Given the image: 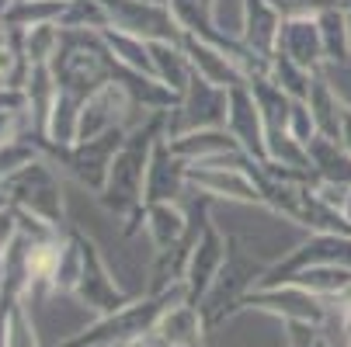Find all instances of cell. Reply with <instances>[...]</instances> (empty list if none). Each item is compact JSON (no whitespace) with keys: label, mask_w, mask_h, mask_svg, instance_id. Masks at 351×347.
I'll use <instances>...</instances> for the list:
<instances>
[{"label":"cell","mask_w":351,"mask_h":347,"mask_svg":"<svg viewBox=\"0 0 351 347\" xmlns=\"http://www.w3.org/2000/svg\"><path fill=\"white\" fill-rule=\"evenodd\" d=\"M164 136V112H149L143 115L125 142L119 146V153L108 167L105 188L97 194V202L105 205L108 216H115L119 222H125V233L139 229L143 219V205H146V167H149V153H154L157 139Z\"/></svg>","instance_id":"obj_1"},{"label":"cell","mask_w":351,"mask_h":347,"mask_svg":"<svg viewBox=\"0 0 351 347\" xmlns=\"http://www.w3.org/2000/svg\"><path fill=\"white\" fill-rule=\"evenodd\" d=\"M174 303H191L188 299V285H174L160 295H132L125 306H119L115 313H105V316H94L90 326H84L80 333H73L63 347H125L139 337H146L154 330V323L160 320V313Z\"/></svg>","instance_id":"obj_2"},{"label":"cell","mask_w":351,"mask_h":347,"mask_svg":"<svg viewBox=\"0 0 351 347\" xmlns=\"http://www.w3.org/2000/svg\"><path fill=\"white\" fill-rule=\"evenodd\" d=\"M53 73L60 90L80 97V101L101 83L115 80V60L108 56L101 31H63L60 53L53 60Z\"/></svg>","instance_id":"obj_3"},{"label":"cell","mask_w":351,"mask_h":347,"mask_svg":"<svg viewBox=\"0 0 351 347\" xmlns=\"http://www.w3.org/2000/svg\"><path fill=\"white\" fill-rule=\"evenodd\" d=\"M188 188L198 191L206 202H230V205H254L265 209V194L254 177V160L247 153H226L206 164H191Z\"/></svg>","instance_id":"obj_4"},{"label":"cell","mask_w":351,"mask_h":347,"mask_svg":"<svg viewBox=\"0 0 351 347\" xmlns=\"http://www.w3.org/2000/svg\"><path fill=\"white\" fill-rule=\"evenodd\" d=\"M261 271H265V264H254V261H250V257L240 250V246H237V240H233L230 257H226L219 278H216L213 288L206 292V299L198 303V309L206 313L209 330H216L219 323H226V320H233V316L240 313V306H243V299H247V292L258 285Z\"/></svg>","instance_id":"obj_5"},{"label":"cell","mask_w":351,"mask_h":347,"mask_svg":"<svg viewBox=\"0 0 351 347\" xmlns=\"http://www.w3.org/2000/svg\"><path fill=\"white\" fill-rule=\"evenodd\" d=\"M233 236H226L219 229V222L213 219L209 209L198 212V226H195V240L188 250V268H184V285H188V299L198 306L206 299V292L213 288V281L219 278L226 257H230Z\"/></svg>","instance_id":"obj_6"},{"label":"cell","mask_w":351,"mask_h":347,"mask_svg":"<svg viewBox=\"0 0 351 347\" xmlns=\"http://www.w3.org/2000/svg\"><path fill=\"white\" fill-rule=\"evenodd\" d=\"M0 188H4V194H11L14 209H21V212L60 229V222H63V184L45 160H32L25 170H18Z\"/></svg>","instance_id":"obj_7"},{"label":"cell","mask_w":351,"mask_h":347,"mask_svg":"<svg viewBox=\"0 0 351 347\" xmlns=\"http://www.w3.org/2000/svg\"><path fill=\"white\" fill-rule=\"evenodd\" d=\"M240 313H265L282 323H324L330 316V306L320 295L292 281H282V285H254L247 292Z\"/></svg>","instance_id":"obj_8"},{"label":"cell","mask_w":351,"mask_h":347,"mask_svg":"<svg viewBox=\"0 0 351 347\" xmlns=\"http://www.w3.org/2000/svg\"><path fill=\"white\" fill-rule=\"evenodd\" d=\"M317 264H344L351 268V233H310L303 243H295L278 261L265 264L258 285H278L289 274L317 268Z\"/></svg>","instance_id":"obj_9"},{"label":"cell","mask_w":351,"mask_h":347,"mask_svg":"<svg viewBox=\"0 0 351 347\" xmlns=\"http://www.w3.org/2000/svg\"><path fill=\"white\" fill-rule=\"evenodd\" d=\"M226 101H230V90H223L202 77H191L188 90L174 101V108L164 112V136L226 125Z\"/></svg>","instance_id":"obj_10"},{"label":"cell","mask_w":351,"mask_h":347,"mask_svg":"<svg viewBox=\"0 0 351 347\" xmlns=\"http://www.w3.org/2000/svg\"><path fill=\"white\" fill-rule=\"evenodd\" d=\"M112 28L139 35L146 42H160V38H181V28L171 14L164 0H101Z\"/></svg>","instance_id":"obj_11"},{"label":"cell","mask_w":351,"mask_h":347,"mask_svg":"<svg viewBox=\"0 0 351 347\" xmlns=\"http://www.w3.org/2000/svg\"><path fill=\"white\" fill-rule=\"evenodd\" d=\"M129 129H112L105 136H94V139H80L73 142L70 150H60V157L66 160V167L73 170V177L97 198L105 188V177H108V167L119 153V146L125 142Z\"/></svg>","instance_id":"obj_12"},{"label":"cell","mask_w":351,"mask_h":347,"mask_svg":"<svg viewBox=\"0 0 351 347\" xmlns=\"http://www.w3.org/2000/svg\"><path fill=\"white\" fill-rule=\"evenodd\" d=\"M80 243H84V274H80V285H77V299L84 303V309H90L94 316H105V313H115L119 306H125L132 295L122 292V285L112 278L101 250H97V243L87 240L80 233Z\"/></svg>","instance_id":"obj_13"},{"label":"cell","mask_w":351,"mask_h":347,"mask_svg":"<svg viewBox=\"0 0 351 347\" xmlns=\"http://www.w3.org/2000/svg\"><path fill=\"white\" fill-rule=\"evenodd\" d=\"M226 132L237 139V146L254 164H265L268 160V153H265V115H261V105H258L254 87H250V83H240V87L230 90V101H226Z\"/></svg>","instance_id":"obj_14"},{"label":"cell","mask_w":351,"mask_h":347,"mask_svg":"<svg viewBox=\"0 0 351 347\" xmlns=\"http://www.w3.org/2000/svg\"><path fill=\"white\" fill-rule=\"evenodd\" d=\"M275 53L299 63L310 73H320L327 70V56H324V38H320V25H317V14H306V18H282V28H278V42H275ZM271 53V56H275Z\"/></svg>","instance_id":"obj_15"},{"label":"cell","mask_w":351,"mask_h":347,"mask_svg":"<svg viewBox=\"0 0 351 347\" xmlns=\"http://www.w3.org/2000/svg\"><path fill=\"white\" fill-rule=\"evenodd\" d=\"M139 229L146 233L149 246H154V254H160V250L178 246L181 240H188V233L195 229V222L181 209V202H146L143 205Z\"/></svg>","instance_id":"obj_16"},{"label":"cell","mask_w":351,"mask_h":347,"mask_svg":"<svg viewBox=\"0 0 351 347\" xmlns=\"http://www.w3.org/2000/svg\"><path fill=\"white\" fill-rule=\"evenodd\" d=\"M149 333L160 340V347H206L209 323L195 303H174L160 313Z\"/></svg>","instance_id":"obj_17"},{"label":"cell","mask_w":351,"mask_h":347,"mask_svg":"<svg viewBox=\"0 0 351 347\" xmlns=\"http://www.w3.org/2000/svg\"><path fill=\"white\" fill-rule=\"evenodd\" d=\"M188 167L171 153L167 136L157 139L154 153H149V167H146V202H178L181 191L188 188Z\"/></svg>","instance_id":"obj_18"},{"label":"cell","mask_w":351,"mask_h":347,"mask_svg":"<svg viewBox=\"0 0 351 347\" xmlns=\"http://www.w3.org/2000/svg\"><path fill=\"white\" fill-rule=\"evenodd\" d=\"M167 146L171 153L191 167V164H206V160H216V157H226V153H243L237 139L226 132V125H216V129H191V132H178V136H167Z\"/></svg>","instance_id":"obj_19"},{"label":"cell","mask_w":351,"mask_h":347,"mask_svg":"<svg viewBox=\"0 0 351 347\" xmlns=\"http://www.w3.org/2000/svg\"><path fill=\"white\" fill-rule=\"evenodd\" d=\"M282 28V14L268 4V0H243V21H240V42L247 49H254L261 56L275 53Z\"/></svg>","instance_id":"obj_20"},{"label":"cell","mask_w":351,"mask_h":347,"mask_svg":"<svg viewBox=\"0 0 351 347\" xmlns=\"http://www.w3.org/2000/svg\"><path fill=\"white\" fill-rule=\"evenodd\" d=\"M149 60H154V77L174 94L181 97L195 77L191 63H188V53L181 38H160V42H149Z\"/></svg>","instance_id":"obj_21"},{"label":"cell","mask_w":351,"mask_h":347,"mask_svg":"<svg viewBox=\"0 0 351 347\" xmlns=\"http://www.w3.org/2000/svg\"><path fill=\"white\" fill-rule=\"evenodd\" d=\"M310 115L317 122V136H327V139H337L341 136V112H344V97L337 90V83L330 80V70H320L313 73V87H310Z\"/></svg>","instance_id":"obj_22"},{"label":"cell","mask_w":351,"mask_h":347,"mask_svg":"<svg viewBox=\"0 0 351 347\" xmlns=\"http://www.w3.org/2000/svg\"><path fill=\"white\" fill-rule=\"evenodd\" d=\"M285 347H348L344 316L330 309L324 323H282Z\"/></svg>","instance_id":"obj_23"},{"label":"cell","mask_w":351,"mask_h":347,"mask_svg":"<svg viewBox=\"0 0 351 347\" xmlns=\"http://www.w3.org/2000/svg\"><path fill=\"white\" fill-rule=\"evenodd\" d=\"M292 222L299 229H306V233H351V222L344 219V212L334 209V205H327L324 198H317L313 188H310V181L303 188V198H299V205H295Z\"/></svg>","instance_id":"obj_24"},{"label":"cell","mask_w":351,"mask_h":347,"mask_svg":"<svg viewBox=\"0 0 351 347\" xmlns=\"http://www.w3.org/2000/svg\"><path fill=\"white\" fill-rule=\"evenodd\" d=\"M306 153H310V174L313 177H324V181H334V184H351V153L337 139L313 136Z\"/></svg>","instance_id":"obj_25"},{"label":"cell","mask_w":351,"mask_h":347,"mask_svg":"<svg viewBox=\"0 0 351 347\" xmlns=\"http://www.w3.org/2000/svg\"><path fill=\"white\" fill-rule=\"evenodd\" d=\"M320 25V38H324V56H327V70H341L351 63V38H348V18H344V4H330L317 14Z\"/></svg>","instance_id":"obj_26"},{"label":"cell","mask_w":351,"mask_h":347,"mask_svg":"<svg viewBox=\"0 0 351 347\" xmlns=\"http://www.w3.org/2000/svg\"><path fill=\"white\" fill-rule=\"evenodd\" d=\"M101 42L108 49V56L115 60V66L154 77V60H149V42L146 38L129 35V31H119V28H105L101 31Z\"/></svg>","instance_id":"obj_27"},{"label":"cell","mask_w":351,"mask_h":347,"mask_svg":"<svg viewBox=\"0 0 351 347\" xmlns=\"http://www.w3.org/2000/svg\"><path fill=\"white\" fill-rule=\"evenodd\" d=\"M285 281H292V285L306 288V292H313V295H320V299L330 303L351 285V268H344V264H317V268H303V271L289 274Z\"/></svg>","instance_id":"obj_28"},{"label":"cell","mask_w":351,"mask_h":347,"mask_svg":"<svg viewBox=\"0 0 351 347\" xmlns=\"http://www.w3.org/2000/svg\"><path fill=\"white\" fill-rule=\"evenodd\" d=\"M265 80H271L278 90H285L292 101H306L310 87H313V73L310 70H303L299 63H292V60H285L278 53L268 60V77Z\"/></svg>","instance_id":"obj_29"},{"label":"cell","mask_w":351,"mask_h":347,"mask_svg":"<svg viewBox=\"0 0 351 347\" xmlns=\"http://www.w3.org/2000/svg\"><path fill=\"white\" fill-rule=\"evenodd\" d=\"M164 4L171 8L181 31L216 38V31H213V0H164Z\"/></svg>","instance_id":"obj_30"},{"label":"cell","mask_w":351,"mask_h":347,"mask_svg":"<svg viewBox=\"0 0 351 347\" xmlns=\"http://www.w3.org/2000/svg\"><path fill=\"white\" fill-rule=\"evenodd\" d=\"M289 136H292V139H299L303 146H310V139L317 136V122H313V115H310V105H306V101H292Z\"/></svg>","instance_id":"obj_31"},{"label":"cell","mask_w":351,"mask_h":347,"mask_svg":"<svg viewBox=\"0 0 351 347\" xmlns=\"http://www.w3.org/2000/svg\"><path fill=\"white\" fill-rule=\"evenodd\" d=\"M268 4L282 18H306V14H320L330 4H341V0H268Z\"/></svg>","instance_id":"obj_32"},{"label":"cell","mask_w":351,"mask_h":347,"mask_svg":"<svg viewBox=\"0 0 351 347\" xmlns=\"http://www.w3.org/2000/svg\"><path fill=\"white\" fill-rule=\"evenodd\" d=\"M337 142L351 153V105L348 101H344V112H341V136H337Z\"/></svg>","instance_id":"obj_33"},{"label":"cell","mask_w":351,"mask_h":347,"mask_svg":"<svg viewBox=\"0 0 351 347\" xmlns=\"http://www.w3.org/2000/svg\"><path fill=\"white\" fill-rule=\"evenodd\" d=\"M344 4V18H348V38H351V0H341Z\"/></svg>","instance_id":"obj_34"},{"label":"cell","mask_w":351,"mask_h":347,"mask_svg":"<svg viewBox=\"0 0 351 347\" xmlns=\"http://www.w3.org/2000/svg\"><path fill=\"white\" fill-rule=\"evenodd\" d=\"M344 219L351 222V191H348V202H344Z\"/></svg>","instance_id":"obj_35"},{"label":"cell","mask_w":351,"mask_h":347,"mask_svg":"<svg viewBox=\"0 0 351 347\" xmlns=\"http://www.w3.org/2000/svg\"><path fill=\"white\" fill-rule=\"evenodd\" d=\"M348 347H351V333H348Z\"/></svg>","instance_id":"obj_36"}]
</instances>
